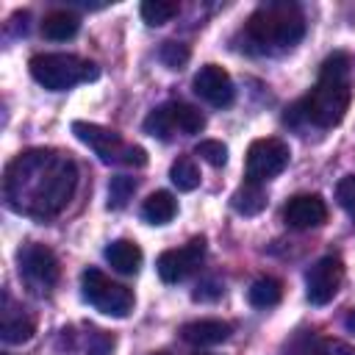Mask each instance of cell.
<instances>
[{
	"mask_svg": "<svg viewBox=\"0 0 355 355\" xmlns=\"http://www.w3.org/2000/svg\"><path fill=\"white\" fill-rule=\"evenodd\" d=\"M78 186V166L69 155L53 150L19 153L6 169V200L17 214L47 219L61 214Z\"/></svg>",
	"mask_w": 355,
	"mask_h": 355,
	"instance_id": "cell-1",
	"label": "cell"
},
{
	"mask_svg": "<svg viewBox=\"0 0 355 355\" xmlns=\"http://www.w3.org/2000/svg\"><path fill=\"white\" fill-rule=\"evenodd\" d=\"M349 72H352V61L347 53L336 50L333 55H327L322 61L316 86L305 97H300L294 105L286 108L283 122L297 130H305V128L327 130V128L338 125L352 100Z\"/></svg>",
	"mask_w": 355,
	"mask_h": 355,
	"instance_id": "cell-2",
	"label": "cell"
},
{
	"mask_svg": "<svg viewBox=\"0 0 355 355\" xmlns=\"http://www.w3.org/2000/svg\"><path fill=\"white\" fill-rule=\"evenodd\" d=\"M305 36V14L291 0L261 3L241 28V50L252 55L288 53Z\"/></svg>",
	"mask_w": 355,
	"mask_h": 355,
	"instance_id": "cell-3",
	"label": "cell"
},
{
	"mask_svg": "<svg viewBox=\"0 0 355 355\" xmlns=\"http://www.w3.org/2000/svg\"><path fill=\"white\" fill-rule=\"evenodd\" d=\"M28 69L31 78L50 92H67L83 80L97 78V67L72 53H39L28 61Z\"/></svg>",
	"mask_w": 355,
	"mask_h": 355,
	"instance_id": "cell-4",
	"label": "cell"
},
{
	"mask_svg": "<svg viewBox=\"0 0 355 355\" xmlns=\"http://www.w3.org/2000/svg\"><path fill=\"white\" fill-rule=\"evenodd\" d=\"M72 133L89 144L103 164H122V166H144L147 164V153L136 144H125L122 136L111 128L94 125V122H72Z\"/></svg>",
	"mask_w": 355,
	"mask_h": 355,
	"instance_id": "cell-5",
	"label": "cell"
},
{
	"mask_svg": "<svg viewBox=\"0 0 355 355\" xmlns=\"http://www.w3.org/2000/svg\"><path fill=\"white\" fill-rule=\"evenodd\" d=\"M80 291H83V300L105 316L125 319L133 311V291L128 286L111 280L108 275H103L94 266H89L80 275Z\"/></svg>",
	"mask_w": 355,
	"mask_h": 355,
	"instance_id": "cell-6",
	"label": "cell"
},
{
	"mask_svg": "<svg viewBox=\"0 0 355 355\" xmlns=\"http://www.w3.org/2000/svg\"><path fill=\"white\" fill-rule=\"evenodd\" d=\"M205 128V116L200 108L189 105V103H164L158 108H153L144 119V133L169 141L175 133L180 136H194Z\"/></svg>",
	"mask_w": 355,
	"mask_h": 355,
	"instance_id": "cell-7",
	"label": "cell"
},
{
	"mask_svg": "<svg viewBox=\"0 0 355 355\" xmlns=\"http://www.w3.org/2000/svg\"><path fill=\"white\" fill-rule=\"evenodd\" d=\"M17 269H19V277L25 280V286L36 294H47L58 283V275H61L55 252L44 244H36V241L19 247Z\"/></svg>",
	"mask_w": 355,
	"mask_h": 355,
	"instance_id": "cell-8",
	"label": "cell"
},
{
	"mask_svg": "<svg viewBox=\"0 0 355 355\" xmlns=\"http://www.w3.org/2000/svg\"><path fill=\"white\" fill-rule=\"evenodd\" d=\"M288 158H291V150L283 139H255L247 150V161H244V169H247V180H255V183H266L272 178H277L286 166H288Z\"/></svg>",
	"mask_w": 355,
	"mask_h": 355,
	"instance_id": "cell-9",
	"label": "cell"
},
{
	"mask_svg": "<svg viewBox=\"0 0 355 355\" xmlns=\"http://www.w3.org/2000/svg\"><path fill=\"white\" fill-rule=\"evenodd\" d=\"M205 258V239H191L189 244L183 247H172V250H164L155 261V269H158V277L164 283H180L186 280L191 272L200 269Z\"/></svg>",
	"mask_w": 355,
	"mask_h": 355,
	"instance_id": "cell-10",
	"label": "cell"
},
{
	"mask_svg": "<svg viewBox=\"0 0 355 355\" xmlns=\"http://www.w3.org/2000/svg\"><path fill=\"white\" fill-rule=\"evenodd\" d=\"M344 280V263L336 255L319 258L308 272H305V297L311 305H327Z\"/></svg>",
	"mask_w": 355,
	"mask_h": 355,
	"instance_id": "cell-11",
	"label": "cell"
},
{
	"mask_svg": "<svg viewBox=\"0 0 355 355\" xmlns=\"http://www.w3.org/2000/svg\"><path fill=\"white\" fill-rule=\"evenodd\" d=\"M191 86H194V94H197L200 100H205L208 105H214V108H227V105L236 100L233 80H230L227 69H222L219 64H205V67H200V72L194 75Z\"/></svg>",
	"mask_w": 355,
	"mask_h": 355,
	"instance_id": "cell-12",
	"label": "cell"
},
{
	"mask_svg": "<svg viewBox=\"0 0 355 355\" xmlns=\"http://www.w3.org/2000/svg\"><path fill=\"white\" fill-rule=\"evenodd\" d=\"M283 222L294 230L319 227L327 222V205L319 194H297L283 208Z\"/></svg>",
	"mask_w": 355,
	"mask_h": 355,
	"instance_id": "cell-13",
	"label": "cell"
},
{
	"mask_svg": "<svg viewBox=\"0 0 355 355\" xmlns=\"http://www.w3.org/2000/svg\"><path fill=\"white\" fill-rule=\"evenodd\" d=\"M36 324L33 319L19 308L14 305V300L8 294H3V308H0V338L6 344H22L33 336Z\"/></svg>",
	"mask_w": 355,
	"mask_h": 355,
	"instance_id": "cell-14",
	"label": "cell"
},
{
	"mask_svg": "<svg viewBox=\"0 0 355 355\" xmlns=\"http://www.w3.org/2000/svg\"><path fill=\"white\" fill-rule=\"evenodd\" d=\"M233 333V327L222 319H197L180 327V338L191 347H216L222 341H227Z\"/></svg>",
	"mask_w": 355,
	"mask_h": 355,
	"instance_id": "cell-15",
	"label": "cell"
},
{
	"mask_svg": "<svg viewBox=\"0 0 355 355\" xmlns=\"http://www.w3.org/2000/svg\"><path fill=\"white\" fill-rule=\"evenodd\" d=\"M141 247L130 239H116L105 247V261L119 272V275H136L141 266Z\"/></svg>",
	"mask_w": 355,
	"mask_h": 355,
	"instance_id": "cell-16",
	"label": "cell"
},
{
	"mask_svg": "<svg viewBox=\"0 0 355 355\" xmlns=\"http://www.w3.org/2000/svg\"><path fill=\"white\" fill-rule=\"evenodd\" d=\"M230 205H233V211L241 214V216H255V214H261L263 205H266L263 183H255V180H247V178H244V183L233 191Z\"/></svg>",
	"mask_w": 355,
	"mask_h": 355,
	"instance_id": "cell-17",
	"label": "cell"
},
{
	"mask_svg": "<svg viewBox=\"0 0 355 355\" xmlns=\"http://www.w3.org/2000/svg\"><path fill=\"white\" fill-rule=\"evenodd\" d=\"M78 28H80L78 14L64 11V8L50 11V14H44V19H42V36H47V39H53V42H67V39H72V36L78 33Z\"/></svg>",
	"mask_w": 355,
	"mask_h": 355,
	"instance_id": "cell-18",
	"label": "cell"
},
{
	"mask_svg": "<svg viewBox=\"0 0 355 355\" xmlns=\"http://www.w3.org/2000/svg\"><path fill=\"white\" fill-rule=\"evenodd\" d=\"M175 214H178V202L169 191H153L141 202V219L150 225H166L175 219Z\"/></svg>",
	"mask_w": 355,
	"mask_h": 355,
	"instance_id": "cell-19",
	"label": "cell"
},
{
	"mask_svg": "<svg viewBox=\"0 0 355 355\" xmlns=\"http://www.w3.org/2000/svg\"><path fill=\"white\" fill-rule=\"evenodd\" d=\"M280 297H283V286L275 277H258L247 288V300H250L252 308H263V311L266 308H275L280 302Z\"/></svg>",
	"mask_w": 355,
	"mask_h": 355,
	"instance_id": "cell-20",
	"label": "cell"
},
{
	"mask_svg": "<svg viewBox=\"0 0 355 355\" xmlns=\"http://www.w3.org/2000/svg\"><path fill=\"white\" fill-rule=\"evenodd\" d=\"M169 180H172L180 191H191V189L200 186V169H197V164H194L189 155H180V158H175L172 166H169Z\"/></svg>",
	"mask_w": 355,
	"mask_h": 355,
	"instance_id": "cell-21",
	"label": "cell"
},
{
	"mask_svg": "<svg viewBox=\"0 0 355 355\" xmlns=\"http://www.w3.org/2000/svg\"><path fill=\"white\" fill-rule=\"evenodd\" d=\"M139 11H141V19H144L147 25L158 28V25L169 22V19L178 14V3H175V0H144Z\"/></svg>",
	"mask_w": 355,
	"mask_h": 355,
	"instance_id": "cell-22",
	"label": "cell"
},
{
	"mask_svg": "<svg viewBox=\"0 0 355 355\" xmlns=\"http://www.w3.org/2000/svg\"><path fill=\"white\" fill-rule=\"evenodd\" d=\"M158 58L166 69H183L189 61V47L183 42H164L158 50Z\"/></svg>",
	"mask_w": 355,
	"mask_h": 355,
	"instance_id": "cell-23",
	"label": "cell"
},
{
	"mask_svg": "<svg viewBox=\"0 0 355 355\" xmlns=\"http://www.w3.org/2000/svg\"><path fill=\"white\" fill-rule=\"evenodd\" d=\"M136 191V180L128 178V175H119V178H111V186H108V208H122L130 194Z\"/></svg>",
	"mask_w": 355,
	"mask_h": 355,
	"instance_id": "cell-24",
	"label": "cell"
},
{
	"mask_svg": "<svg viewBox=\"0 0 355 355\" xmlns=\"http://www.w3.org/2000/svg\"><path fill=\"white\" fill-rule=\"evenodd\" d=\"M194 153H197L205 164H211V166H225V161H227V147H225L222 141H216V139H202V141L194 147Z\"/></svg>",
	"mask_w": 355,
	"mask_h": 355,
	"instance_id": "cell-25",
	"label": "cell"
},
{
	"mask_svg": "<svg viewBox=\"0 0 355 355\" xmlns=\"http://www.w3.org/2000/svg\"><path fill=\"white\" fill-rule=\"evenodd\" d=\"M336 200H338V205L344 208V214L352 219V225H355V175H347V178H341L338 180V186H336Z\"/></svg>",
	"mask_w": 355,
	"mask_h": 355,
	"instance_id": "cell-26",
	"label": "cell"
},
{
	"mask_svg": "<svg viewBox=\"0 0 355 355\" xmlns=\"http://www.w3.org/2000/svg\"><path fill=\"white\" fill-rule=\"evenodd\" d=\"M89 355H111V349H114V338H108L103 330H89Z\"/></svg>",
	"mask_w": 355,
	"mask_h": 355,
	"instance_id": "cell-27",
	"label": "cell"
},
{
	"mask_svg": "<svg viewBox=\"0 0 355 355\" xmlns=\"http://www.w3.org/2000/svg\"><path fill=\"white\" fill-rule=\"evenodd\" d=\"M313 355H355V349L344 341H316Z\"/></svg>",
	"mask_w": 355,
	"mask_h": 355,
	"instance_id": "cell-28",
	"label": "cell"
},
{
	"mask_svg": "<svg viewBox=\"0 0 355 355\" xmlns=\"http://www.w3.org/2000/svg\"><path fill=\"white\" fill-rule=\"evenodd\" d=\"M216 297H222V283H216V280H202L194 291V300H200V302L216 300Z\"/></svg>",
	"mask_w": 355,
	"mask_h": 355,
	"instance_id": "cell-29",
	"label": "cell"
},
{
	"mask_svg": "<svg viewBox=\"0 0 355 355\" xmlns=\"http://www.w3.org/2000/svg\"><path fill=\"white\" fill-rule=\"evenodd\" d=\"M153 355H166V352H153Z\"/></svg>",
	"mask_w": 355,
	"mask_h": 355,
	"instance_id": "cell-30",
	"label": "cell"
}]
</instances>
